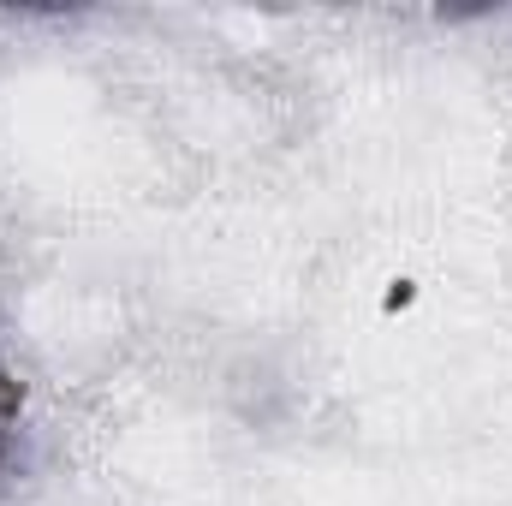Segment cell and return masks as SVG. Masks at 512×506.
I'll return each mask as SVG.
<instances>
[{"mask_svg":"<svg viewBox=\"0 0 512 506\" xmlns=\"http://www.w3.org/2000/svg\"><path fill=\"white\" fill-rule=\"evenodd\" d=\"M18 459H24V381L0 358V483L18 471Z\"/></svg>","mask_w":512,"mask_h":506,"instance_id":"obj_1","label":"cell"}]
</instances>
